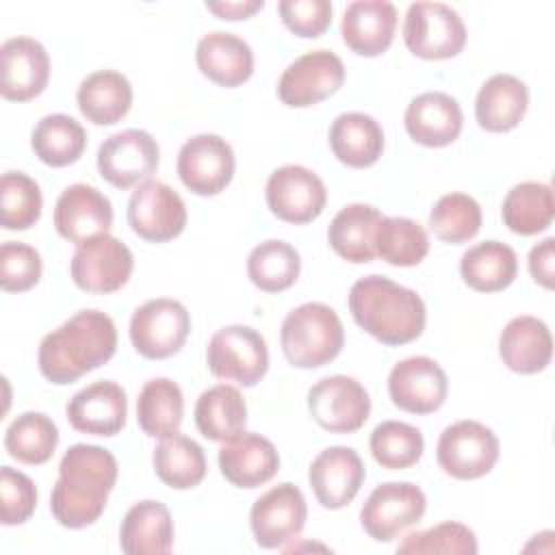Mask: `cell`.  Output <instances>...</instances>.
Instances as JSON below:
<instances>
[{
    "mask_svg": "<svg viewBox=\"0 0 555 555\" xmlns=\"http://www.w3.org/2000/svg\"><path fill=\"white\" fill-rule=\"evenodd\" d=\"M117 473V460L108 449L87 442L72 444L61 457L59 479L50 496L54 520L67 529L93 525L106 507Z\"/></svg>",
    "mask_w": 555,
    "mask_h": 555,
    "instance_id": "6da1fadb",
    "label": "cell"
},
{
    "mask_svg": "<svg viewBox=\"0 0 555 555\" xmlns=\"http://www.w3.org/2000/svg\"><path fill=\"white\" fill-rule=\"evenodd\" d=\"M117 351V330L108 314L80 310L43 336L37 353L41 375L59 386L72 384L106 364Z\"/></svg>",
    "mask_w": 555,
    "mask_h": 555,
    "instance_id": "7a4b0ae2",
    "label": "cell"
},
{
    "mask_svg": "<svg viewBox=\"0 0 555 555\" xmlns=\"http://www.w3.org/2000/svg\"><path fill=\"white\" fill-rule=\"evenodd\" d=\"M349 312L366 334L388 347L416 340L427 321L421 295L384 275H366L351 286Z\"/></svg>",
    "mask_w": 555,
    "mask_h": 555,
    "instance_id": "3957f363",
    "label": "cell"
},
{
    "mask_svg": "<svg viewBox=\"0 0 555 555\" xmlns=\"http://www.w3.org/2000/svg\"><path fill=\"white\" fill-rule=\"evenodd\" d=\"M280 343L293 366L319 369L340 353L345 330L334 308L321 301H308L284 317Z\"/></svg>",
    "mask_w": 555,
    "mask_h": 555,
    "instance_id": "277c9868",
    "label": "cell"
},
{
    "mask_svg": "<svg viewBox=\"0 0 555 555\" xmlns=\"http://www.w3.org/2000/svg\"><path fill=\"white\" fill-rule=\"evenodd\" d=\"M206 364L215 377L251 388L269 369L267 340L249 325H225L210 336Z\"/></svg>",
    "mask_w": 555,
    "mask_h": 555,
    "instance_id": "5b68a950",
    "label": "cell"
},
{
    "mask_svg": "<svg viewBox=\"0 0 555 555\" xmlns=\"http://www.w3.org/2000/svg\"><path fill=\"white\" fill-rule=\"evenodd\" d=\"M405 48L427 61L457 56L466 46V26L455 9L442 2H414L403 22Z\"/></svg>",
    "mask_w": 555,
    "mask_h": 555,
    "instance_id": "8992f818",
    "label": "cell"
},
{
    "mask_svg": "<svg viewBox=\"0 0 555 555\" xmlns=\"http://www.w3.org/2000/svg\"><path fill=\"white\" fill-rule=\"evenodd\" d=\"M128 332L139 356L165 360L184 347L191 332V317L178 299L158 297L141 304L132 312Z\"/></svg>",
    "mask_w": 555,
    "mask_h": 555,
    "instance_id": "52a82bcc",
    "label": "cell"
},
{
    "mask_svg": "<svg viewBox=\"0 0 555 555\" xmlns=\"http://www.w3.org/2000/svg\"><path fill=\"white\" fill-rule=\"evenodd\" d=\"M496 434L479 421H457L438 438V466L455 479H479L488 475L499 460Z\"/></svg>",
    "mask_w": 555,
    "mask_h": 555,
    "instance_id": "ba28073f",
    "label": "cell"
},
{
    "mask_svg": "<svg viewBox=\"0 0 555 555\" xmlns=\"http://www.w3.org/2000/svg\"><path fill=\"white\" fill-rule=\"evenodd\" d=\"M427 509L425 492L410 481L379 483L360 509L362 529L375 542H390L416 525Z\"/></svg>",
    "mask_w": 555,
    "mask_h": 555,
    "instance_id": "9c48e42d",
    "label": "cell"
},
{
    "mask_svg": "<svg viewBox=\"0 0 555 555\" xmlns=\"http://www.w3.org/2000/svg\"><path fill=\"white\" fill-rule=\"evenodd\" d=\"M134 258L126 243L111 234L80 243L72 256L69 273L80 291L106 295L119 291L132 275Z\"/></svg>",
    "mask_w": 555,
    "mask_h": 555,
    "instance_id": "30bf717a",
    "label": "cell"
},
{
    "mask_svg": "<svg viewBox=\"0 0 555 555\" xmlns=\"http://www.w3.org/2000/svg\"><path fill=\"white\" fill-rule=\"evenodd\" d=\"M126 215L132 232L150 243H167L186 225V206L180 193L152 178L132 191Z\"/></svg>",
    "mask_w": 555,
    "mask_h": 555,
    "instance_id": "8fae6325",
    "label": "cell"
},
{
    "mask_svg": "<svg viewBox=\"0 0 555 555\" xmlns=\"http://www.w3.org/2000/svg\"><path fill=\"white\" fill-rule=\"evenodd\" d=\"M308 410L325 431L353 434L366 423L371 399L356 377L330 375L308 390Z\"/></svg>",
    "mask_w": 555,
    "mask_h": 555,
    "instance_id": "7c38bea8",
    "label": "cell"
},
{
    "mask_svg": "<svg viewBox=\"0 0 555 555\" xmlns=\"http://www.w3.org/2000/svg\"><path fill=\"white\" fill-rule=\"evenodd\" d=\"M156 139L139 128L111 134L98 150V171L115 189L137 186L158 169Z\"/></svg>",
    "mask_w": 555,
    "mask_h": 555,
    "instance_id": "4fadbf2b",
    "label": "cell"
},
{
    "mask_svg": "<svg viewBox=\"0 0 555 555\" xmlns=\"http://www.w3.org/2000/svg\"><path fill=\"white\" fill-rule=\"evenodd\" d=\"M345 82V65L330 50L297 56L280 76L278 98L291 108H306L334 95Z\"/></svg>",
    "mask_w": 555,
    "mask_h": 555,
    "instance_id": "5bb4252c",
    "label": "cell"
},
{
    "mask_svg": "<svg viewBox=\"0 0 555 555\" xmlns=\"http://www.w3.org/2000/svg\"><path fill=\"white\" fill-rule=\"evenodd\" d=\"M178 176L182 184L195 195H217L221 193L236 167L232 145L219 134L202 132L186 139L178 152Z\"/></svg>",
    "mask_w": 555,
    "mask_h": 555,
    "instance_id": "9a60e30c",
    "label": "cell"
},
{
    "mask_svg": "<svg viewBox=\"0 0 555 555\" xmlns=\"http://www.w3.org/2000/svg\"><path fill=\"white\" fill-rule=\"evenodd\" d=\"M264 197L269 210L295 225H304L314 221L327 202V191L323 180L308 167L301 165H282L271 171Z\"/></svg>",
    "mask_w": 555,
    "mask_h": 555,
    "instance_id": "2e32d148",
    "label": "cell"
},
{
    "mask_svg": "<svg viewBox=\"0 0 555 555\" xmlns=\"http://www.w3.org/2000/svg\"><path fill=\"white\" fill-rule=\"evenodd\" d=\"M308 518L304 492L291 483H278L258 496L249 512V527L262 548H282L293 542Z\"/></svg>",
    "mask_w": 555,
    "mask_h": 555,
    "instance_id": "e0dca14e",
    "label": "cell"
},
{
    "mask_svg": "<svg viewBox=\"0 0 555 555\" xmlns=\"http://www.w3.org/2000/svg\"><path fill=\"white\" fill-rule=\"evenodd\" d=\"M449 382L442 366L427 356H412L397 362L388 375L392 403L410 414H431L442 408Z\"/></svg>",
    "mask_w": 555,
    "mask_h": 555,
    "instance_id": "ac0fdd59",
    "label": "cell"
},
{
    "mask_svg": "<svg viewBox=\"0 0 555 555\" xmlns=\"http://www.w3.org/2000/svg\"><path fill=\"white\" fill-rule=\"evenodd\" d=\"M111 225V199L91 184H69L54 204V228L69 243L80 245L93 236L108 234Z\"/></svg>",
    "mask_w": 555,
    "mask_h": 555,
    "instance_id": "d6986e66",
    "label": "cell"
},
{
    "mask_svg": "<svg viewBox=\"0 0 555 555\" xmlns=\"http://www.w3.org/2000/svg\"><path fill=\"white\" fill-rule=\"evenodd\" d=\"M0 93L11 102H28L50 80V56L33 37H11L0 46Z\"/></svg>",
    "mask_w": 555,
    "mask_h": 555,
    "instance_id": "ffe728a7",
    "label": "cell"
},
{
    "mask_svg": "<svg viewBox=\"0 0 555 555\" xmlns=\"http://www.w3.org/2000/svg\"><path fill=\"white\" fill-rule=\"evenodd\" d=\"M65 416L80 434L115 436L124 429L128 416L126 390L111 379H98L67 401Z\"/></svg>",
    "mask_w": 555,
    "mask_h": 555,
    "instance_id": "44dd1931",
    "label": "cell"
},
{
    "mask_svg": "<svg viewBox=\"0 0 555 555\" xmlns=\"http://www.w3.org/2000/svg\"><path fill=\"white\" fill-rule=\"evenodd\" d=\"M366 477L362 457L351 447H327L310 464L308 481L317 501L327 509H340L353 501Z\"/></svg>",
    "mask_w": 555,
    "mask_h": 555,
    "instance_id": "7402d4cb",
    "label": "cell"
},
{
    "mask_svg": "<svg viewBox=\"0 0 555 555\" xmlns=\"http://www.w3.org/2000/svg\"><path fill=\"white\" fill-rule=\"evenodd\" d=\"M219 470L232 486L251 490L278 475L280 455L269 438L254 431H243L221 444Z\"/></svg>",
    "mask_w": 555,
    "mask_h": 555,
    "instance_id": "603a6c76",
    "label": "cell"
},
{
    "mask_svg": "<svg viewBox=\"0 0 555 555\" xmlns=\"http://www.w3.org/2000/svg\"><path fill=\"white\" fill-rule=\"evenodd\" d=\"M403 124L412 141L425 147H444L460 137L464 115L449 93L425 91L408 104Z\"/></svg>",
    "mask_w": 555,
    "mask_h": 555,
    "instance_id": "cb8c5ba5",
    "label": "cell"
},
{
    "mask_svg": "<svg viewBox=\"0 0 555 555\" xmlns=\"http://www.w3.org/2000/svg\"><path fill=\"white\" fill-rule=\"evenodd\" d=\"M397 7L386 0H356L347 4L340 35L347 48L360 56H379L395 39Z\"/></svg>",
    "mask_w": 555,
    "mask_h": 555,
    "instance_id": "d4e9b609",
    "label": "cell"
},
{
    "mask_svg": "<svg viewBox=\"0 0 555 555\" xmlns=\"http://www.w3.org/2000/svg\"><path fill=\"white\" fill-rule=\"evenodd\" d=\"M503 364L520 375H533L551 364L553 338L548 325L531 314L514 317L499 336Z\"/></svg>",
    "mask_w": 555,
    "mask_h": 555,
    "instance_id": "484cf974",
    "label": "cell"
},
{
    "mask_svg": "<svg viewBox=\"0 0 555 555\" xmlns=\"http://www.w3.org/2000/svg\"><path fill=\"white\" fill-rule=\"evenodd\" d=\"M195 63L208 80L228 89L247 82L254 74L251 46L225 30H212L199 39Z\"/></svg>",
    "mask_w": 555,
    "mask_h": 555,
    "instance_id": "4316f807",
    "label": "cell"
},
{
    "mask_svg": "<svg viewBox=\"0 0 555 555\" xmlns=\"http://www.w3.org/2000/svg\"><path fill=\"white\" fill-rule=\"evenodd\" d=\"M527 106V85L512 74H494L475 98V119L488 132H509L520 124Z\"/></svg>",
    "mask_w": 555,
    "mask_h": 555,
    "instance_id": "83f0119b",
    "label": "cell"
},
{
    "mask_svg": "<svg viewBox=\"0 0 555 555\" xmlns=\"http://www.w3.org/2000/svg\"><path fill=\"white\" fill-rule=\"evenodd\" d=\"M121 551L128 555H165L173 546V518L160 501L134 503L119 529Z\"/></svg>",
    "mask_w": 555,
    "mask_h": 555,
    "instance_id": "f1b7e54d",
    "label": "cell"
},
{
    "mask_svg": "<svg viewBox=\"0 0 555 555\" xmlns=\"http://www.w3.org/2000/svg\"><path fill=\"white\" fill-rule=\"evenodd\" d=\"M76 102L95 126H113L126 117L132 106L130 80L115 69H100L82 78L76 91Z\"/></svg>",
    "mask_w": 555,
    "mask_h": 555,
    "instance_id": "f546056e",
    "label": "cell"
},
{
    "mask_svg": "<svg viewBox=\"0 0 555 555\" xmlns=\"http://www.w3.org/2000/svg\"><path fill=\"white\" fill-rule=\"evenodd\" d=\"M330 147L343 165L364 169L379 160L384 130L366 113H343L330 126Z\"/></svg>",
    "mask_w": 555,
    "mask_h": 555,
    "instance_id": "4dcf8cb0",
    "label": "cell"
},
{
    "mask_svg": "<svg viewBox=\"0 0 555 555\" xmlns=\"http://www.w3.org/2000/svg\"><path fill=\"white\" fill-rule=\"evenodd\" d=\"M384 215L369 204H349L327 228L330 247L347 262L366 264L375 258V232Z\"/></svg>",
    "mask_w": 555,
    "mask_h": 555,
    "instance_id": "1f68e13d",
    "label": "cell"
},
{
    "mask_svg": "<svg viewBox=\"0 0 555 555\" xmlns=\"http://www.w3.org/2000/svg\"><path fill=\"white\" fill-rule=\"evenodd\" d=\"M193 416L204 438L225 442L245 431L247 403L236 386L215 384L197 397Z\"/></svg>",
    "mask_w": 555,
    "mask_h": 555,
    "instance_id": "d6a6232c",
    "label": "cell"
},
{
    "mask_svg": "<svg viewBox=\"0 0 555 555\" xmlns=\"http://www.w3.org/2000/svg\"><path fill=\"white\" fill-rule=\"evenodd\" d=\"M460 273L473 291L496 293L516 280L518 258L509 245L501 241H483L462 254Z\"/></svg>",
    "mask_w": 555,
    "mask_h": 555,
    "instance_id": "836d02e7",
    "label": "cell"
},
{
    "mask_svg": "<svg viewBox=\"0 0 555 555\" xmlns=\"http://www.w3.org/2000/svg\"><path fill=\"white\" fill-rule=\"evenodd\" d=\"M503 223L520 236L544 232L555 217L553 189L546 182H520L514 184L501 206Z\"/></svg>",
    "mask_w": 555,
    "mask_h": 555,
    "instance_id": "e575fe53",
    "label": "cell"
},
{
    "mask_svg": "<svg viewBox=\"0 0 555 555\" xmlns=\"http://www.w3.org/2000/svg\"><path fill=\"white\" fill-rule=\"evenodd\" d=\"M184 416V397L169 377H152L143 384L137 399V421L150 438L178 434Z\"/></svg>",
    "mask_w": 555,
    "mask_h": 555,
    "instance_id": "d590c367",
    "label": "cell"
},
{
    "mask_svg": "<svg viewBox=\"0 0 555 555\" xmlns=\"http://www.w3.org/2000/svg\"><path fill=\"white\" fill-rule=\"evenodd\" d=\"M35 156L48 167H67L76 163L87 147L85 128L65 113H52L37 121L30 134Z\"/></svg>",
    "mask_w": 555,
    "mask_h": 555,
    "instance_id": "8d00e7d4",
    "label": "cell"
},
{
    "mask_svg": "<svg viewBox=\"0 0 555 555\" xmlns=\"http://www.w3.org/2000/svg\"><path fill=\"white\" fill-rule=\"evenodd\" d=\"M152 464L158 479L173 490L195 488L206 477L204 449L182 434L160 438L152 453Z\"/></svg>",
    "mask_w": 555,
    "mask_h": 555,
    "instance_id": "74e56055",
    "label": "cell"
},
{
    "mask_svg": "<svg viewBox=\"0 0 555 555\" xmlns=\"http://www.w3.org/2000/svg\"><path fill=\"white\" fill-rule=\"evenodd\" d=\"M301 271L299 251L280 238L256 245L247 256V275L251 284L264 293H282L291 288Z\"/></svg>",
    "mask_w": 555,
    "mask_h": 555,
    "instance_id": "f35d334b",
    "label": "cell"
},
{
    "mask_svg": "<svg viewBox=\"0 0 555 555\" xmlns=\"http://www.w3.org/2000/svg\"><path fill=\"white\" fill-rule=\"evenodd\" d=\"M59 444V429L43 412L20 414L4 431L7 453L28 466L46 464Z\"/></svg>",
    "mask_w": 555,
    "mask_h": 555,
    "instance_id": "ab89813d",
    "label": "cell"
},
{
    "mask_svg": "<svg viewBox=\"0 0 555 555\" xmlns=\"http://www.w3.org/2000/svg\"><path fill=\"white\" fill-rule=\"evenodd\" d=\"M429 251L425 228L408 217H384L375 232V256L392 267H414Z\"/></svg>",
    "mask_w": 555,
    "mask_h": 555,
    "instance_id": "60d3db41",
    "label": "cell"
},
{
    "mask_svg": "<svg viewBox=\"0 0 555 555\" xmlns=\"http://www.w3.org/2000/svg\"><path fill=\"white\" fill-rule=\"evenodd\" d=\"M369 449L373 460L388 470H403L414 466L425 449V440L421 429L401 421H384L379 423L371 438Z\"/></svg>",
    "mask_w": 555,
    "mask_h": 555,
    "instance_id": "b9f144b4",
    "label": "cell"
},
{
    "mask_svg": "<svg viewBox=\"0 0 555 555\" xmlns=\"http://www.w3.org/2000/svg\"><path fill=\"white\" fill-rule=\"evenodd\" d=\"M481 228V206L466 193L442 195L429 212V230L436 238L460 245L477 236Z\"/></svg>",
    "mask_w": 555,
    "mask_h": 555,
    "instance_id": "7bdbcfd3",
    "label": "cell"
},
{
    "mask_svg": "<svg viewBox=\"0 0 555 555\" xmlns=\"http://www.w3.org/2000/svg\"><path fill=\"white\" fill-rule=\"evenodd\" d=\"M39 184L24 171H4L0 180V223L4 230H28L41 217Z\"/></svg>",
    "mask_w": 555,
    "mask_h": 555,
    "instance_id": "ee69618b",
    "label": "cell"
},
{
    "mask_svg": "<svg viewBox=\"0 0 555 555\" xmlns=\"http://www.w3.org/2000/svg\"><path fill=\"white\" fill-rule=\"evenodd\" d=\"M397 553H451V555H475L477 553V538L473 529L462 522L447 520L431 529L412 531L399 544Z\"/></svg>",
    "mask_w": 555,
    "mask_h": 555,
    "instance_id": "f6af8a7d",
    "label": "cell"
},
{
    "mask_svg": "<svg viewBox=\"0 0 555 555\" xmlns=\"http://www.w3.org/2000/svg\"><path fill=\"white\" fill-rule=\"evenodd\" d=\"M41 254L20 241H4L0 247V286L7 293L30 291L41 280Z\"/></svg>",
    "mask_w": 555,
    "mask_h": 555,
    "instance_id": "bcb514c9",
    "label": "cell"
},
{
    "mask_svg": "<svg viewBox=\"0 0 555 555\" xmlns=\"http://www.w3.org/2000/svg\"><path fill=\"white\" fill-rule=\"evenodd\" d=\"M37 507V488L28 475L11 466L0 468V520L7 527L26 522Z\"/></svg>",
    "mask_w": 555,
    "mask_h": 555,
    "instance_id": "7dc6e473",
    "label": "cell"
},
{
    "mask_svg": "<svg viewBox=\"0 0 555 555\" xmlns=\"http://www.w3.org/2000/svg\"><path fill=\"white\" fill-rule=\"evenodd\" d=\"M278 11L284 26L304 39L321 37L332 24V4L327 0H282Z\"/></svg>",
    "mask_w": 555,
    "mask_h": 555,
    "instance_id": "c3c4849f",
    "label": "cell"
},
{
    "mask_svg": "<svg viewBox=\"0 0 555 555\" xmlns=\"http://www.w3.org/2000/svg\"><path fill=\"white\" fill-rule=\"evenodd\" d=\"M529 273L531 278L544 286L553 288V278H555V238L548 236L529 251Z\"/></svg>",
    "mask_w": 555,
    "mask_h": 555,
    "instance_id": "681fc988",
    "label": "cell"
},
{
    "mask_svg": "<svg viewBox=\"0 0 555 555\" xmlns=\"http://www.w3.org/2000/svg\"><path fill=\"white\" fill-rule=\"evenodd\" d=\"M264 7V0H238V2H206V9L221 20H247Z\"/></svg>",
    "mask_w": 555,
    "mask_h": 555,
    "instance_id": "f907efd6",
    "label": "cell"
}]
</instances>
